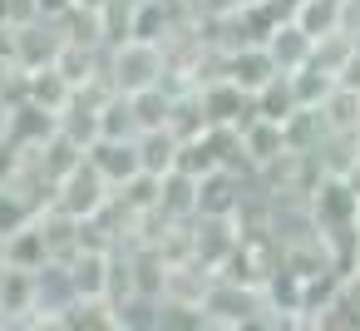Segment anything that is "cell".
Wrapping results in <instances>:
<instances>
[{
	"mask_svg": "<svg viewBox=\"0 0 360 331\" xmlns=\"http://www.w3.org/2000/svg\"><path fill=\"white\" fill-rule=\"evenodd\" d=\"M129 109H134L139 134H143V129H163L168 114H173V85H148V89L129 94Z\"/></svg>",
	"mask_w": 360,
	"mask_h": 331,
	"instance_id": "obj_18",
	"label": "cell"
},
{
	"mask_svg": "<svg viewBox=\"0 0 360 331\" xmlns=\"http://www.w3.org/2000/svg\"><path fill=\"white\" fill-rule=\"evenodd\" d=\"M316 109H321V119H326V134H360V89L335 85Z\"/></svg>",
	"mask_w": 360,
	"mask_h": 331,
	"instance_id": "obj_17",
	"label": "cell"
},
{
	"mask_svg": "<svg viewBox=\"0 0 360 331\" xmlns=\"http://www.w3.org/2000/svg\"><path fill=\"white\" fill-rule=\"evenodd\" d=\"M340 178H345V188H350V193L360 198V154H355V158H350V163L340 168Z\"/></svg>",
	"mask_w": 360,
	"mask_h": 331,
	"instance_id": "obj_27",
	"label": "cell"
},
{
	"mask_svg": "<svg viewBox=\"0 0 360 331\" xmlns=\"http://www.w3.org/2000/svg\"><path fill=\"white\" fill-rule=\"evenodd\" d=\"M202 306V331H252L257 311H262V292L242 287V282H222L212 277L198 296Z\"/></svg>",
	"mask_w": 360,
	"mask_h": 331,
	"instance_id": "obj_2",
	"label": "cell"
},
{
	"mask_svg": "<svg viewBox=\"0 0 360 331\" xmlns=\"http://www.w3.org/2000/svg\"><path fill=\"white\" fill-rule=\"evenodd\" d=\"M25 80H30V89H25V99L30 104H40V109H50V114H60L70 99H75V85L55 70V65H40V70H25Z\"/></svg>",
	"mask_w": 360,
	"mask_h": 331,
	"instance_id": "obj_15",
	"label": "cell"
},
{
	"mask_svg": "<svg viewBox=\"0 0 360 331\" xmlns=\"http://www.w3.org/2000/svg\"><path fill=\"white\" fill-rule=\"evenodd\" d=\"M286 80H291L296 104H306V109H316V104H321V99L335 89V75H330V70H321V65H311V60H306L301 70H291Z\"/></svg>",
	"mask_w": 360,
	"mask_h": 331,
	"instance_id": "obj_22",
	"label": "cell"
},
{
	"mask_svg": "<svg viewBox=\"0 0 360 331\" xmlns=\"http://www.w3.org/2000/svg\"><path fill=\"white\" fill-rule=\"evenodd\" d=\"M335 85H345V89H360V40L350 45V55H345V65H340Z\"/></svg>",
	"mask_w": 360,
	"mask_h": 331,
	"instance_id": "obj_25",
	"label": "cell"
},
{
	"mask_svg": "<svg viewBox=\"0 0 360 331\" xmlns=\"http://www.w3.org/2000/svg\"><path fill=\"white\" fill-rule=\"evenodd\" d=\"M193 89H198V104H202V119L207 124H232L237 129V124L252 119V94L242 85H232L222 70L217 75H202Z\"/></svg>",
	"mask_w": 360,
	"mask_h": 331,
	"instance_id": "obj_4",
	"label": "cell"
},
{
	"mask_svg": "<svg viewBox=\"0 0 360 331\" xmlns=\"http://www.w3.org/2000/svg\"><path fill=\"white\" fill-rule=\"evenodd\" d=\"M134 149H139V168L143 173H153V178H163L168 168H173V154H178V134L163 124V129H143V134H134Z\"/></svg>",
	"mask_w": 360,
	"mask_h": 331,
	"instance_id": "obj_16",
	"label": "cell"
},
{
	"mask_svg": "<svg viewBox=\"0 0 360 331\" xmlns=\"http://www.w3.org/2000/svg\"><path fill=\"white\" fill-rule=\"evenodd\" d=\"M84 158L99 168V178H104L109 188H119V183H129V178L139 173V149H134V139H94V144L84 149Z\"/></svg>",
	"mask_w": 360,
	"mask_h": 331,
	"instance_id": "obj_8",
	"label": "cell"
},
{
	"mask_svg": "<svg viewBox=\"0 0 360 331\" xmlns=\"http://www.w3.org/2000/svg\"><path fill=\"white\" fill-rule=\"evenodd\" d=\"M40 208L30 203V198H20L15 188H6V183H0V237H6V232H15L20 223H30Z\"/></svg>",
	"mask_w": 360,
	"mask_h": 331,
	"instance_id": "obj_24",
	"label": "cell"
},
{
	"mask_svg": "<svg viewBox=\"0 0 360 331\" xmlns=\"http://www.w3.org/2000/svg\"><path fill=\"white\" fill-rule=\"evenodd\" d=\"M139 124H134V109H129V94L109 89L99 99V139H134Z\"/></svg>",
	"mask_w": 360,
	"mask_h": 331,
	"instance_id": "obj_20",
	"label": "cell"
},
{
	"mask_svg": "<svg viewBox=\"0 0 360 331\" xmlns=\"http://www.w3.org/2000/svg\"><path fill=\"white\" fill-rule=\"evenodd\" d=\"M262 50L271 55V65H276L281 75H291V70H301V65L311 60V35H306L291 15H281V20L262 35Z\"/></svg>",
	"mask_w": 360,
	"mask_h": 331,
	"instance_id": "obj_7",
	"label": "cell"
},
{
	"mask_svg": "<svg viewBox=\"0 0 360 331\" xmlns=\"http://www.w3.org/2000/svg\"><path fill=\"white\" fill-rule=\"evenodd\" d=\"M355 203H360V198L345 188V178H340V173H321V178L311 183V193H306V208H311V218H316V227H321V232L350 227Z\"/></svg>",
	"mask_w": 360,
	"mask_h": 331,
	"instance_id": "obj_6",
	"label": "cell"
},
{
	"mask_svg": "<svg viewBox=\"0 0 360 331\" xmlns=\"http://www.w3.org/2000/svg\"><path fill=\"white\" fill-rule=\"evenodd\" d=\"M350 232H355V242H360V203H355V218H350Z\"/></svg>",
	"mask_w": 360,
	"mask_h": 331,
	"instance_id": "obj_28",
	"label": "cell"
},
{
	"mask_svg": "<svg viewBox=\"0 0 360 331\" xmlns=\"http://www.w3.org/2000/svg\"><path fill=\"white\" fill-rule=\"evenodd\" d=\"M321 139H326V119H321V109L296 104V109L281 119V144H286V154H316Z\"/></svg>",
	"mask_w": 360,
	"mask_h": 331,
	"instance_id": "obj_13",
	"label": "cell"
},
{
	"mask_svg": "<svg viewBox=\"0 0 360 331\" xmlns=\"http://www.w3.org/2000/svg\"><path fill=\"white\" fill-rule=\"evenodd\" d=\"M153 213H158L163 223H188V218L198 213V178L168 168V173L158 178V203H153Z\"/></svg>",
	"mask_w": 360,
	"mask_h": 331,
	"instance_id": "obj_11",
	"label": "cell"
},
{
	"mask_svg": "<svg viewBox=\"0 0 360 331\" xmlns=\"http://www.w3.org/2000/svg\"><path fill=\"white\" fill-rule=\"evenodd\" d=\"M237 149L252 158V168H266L271 158L286 154V144H281V124H276V119H262V114L252 109V119L237 124Z\"/></svg>",
	"mask_w": 360,
	"mask_h": 331,
	"instance_id": "obj_10",
	"label": "cell"
},
{
	"mask_svg": "<svg viewBox=\"0 0 360 331\" xmlns=\"http://www.w3.org/2000/svg\"><path fill=\"white\" fill-rule=\"evenodd\" d=\"M168 80V50L163 40H119V45H104V85L119 89V94H139L148 85H163Z\"/></svg>",
	"mask_w": 360,
	"mask_h": 331,
	"instance_id": "obj_1",
	"label": "cell"
},
{
	"mask_svg": "<svg viewBox=\"0 0 360 331\" xmlns=\"http://www.w3.org/2000/svg\"><path fill=\"white\" fill-rule=\"evenodd\" d=\"M55 134V114L50 109H40V104H30V99H20L15 109H6V139L15 144V149H35L40 139H50Z\"/></svg>",
	"mask_w": 360,
	"mask_h": 331,
	"instance_id": "obj_12",
	"label": "cell"
},
{
	"mask_svg": "<svg viewBox=\"0 0 360 331\" xmlns=\"http://www.w3.org/2000/svg\"><path fill=\"white\" fill-rule=\"evenodd\" d=\"M70 6H75V0H35V15H40V20H60Z\"/></svg>",
	"mask_w": 360,
	"mask_h": 331,
	"instance_id": "obj_26",
	"label": "cell"
},
{
	"mask_svg": "<svg viewBox=\"0 0 360 331\" xmlns=\"http://www.w3.org/2000/svg\"><path fill=\"white\" fill-rule=\"evenodd\" d=\"M291 20L316 40L326 30H340V0H296L291 6Z\"/></svg>",
	"mask_w": 360,
	"mask_h": 331,
	"instance_id": "obj_21",
	"label": "cell"
},
{
	"mask_svg": "<svg viewBox=\"0 0 360 331\" xmlns=\"http://www.w3.org/2000/svg\"><path fill=\"white\" fill-rule=\"evenodd\" d=\"M217 70H222L232 85H242L247 94H257V89L276 75V65H271V55L262 50V40H257V45H242V50H227V55L217 60Z\"/></svg>",
	"mask_w": 360,
	"mask_h": 331,
	"instance_id": "obj_9",
	"label": "cell"
},
{
	"mask_svg": "<svg viewBox=\"0 0 360 331\" xmlns=\"http://www.w3.org/2000/svg\"><path fill=\"white\" fill-rule=\"evenodd\" d=\"M0 267H25V272H35L40 262H50L45 257V237H40V227H35V218L30 223H20L15 232H6L0 237Z\"/></svg>",
	"mask_w": 360,
	"mask_h": 331,
	"instance_id": "obj_14",
	"label": "cell"
},
{
	"mask_svg": "<svg viewBox=\"0 0 360 331\" xmlns=\"http://www.w3.org/2000/svg\"><path fill=\"white\" fill-rule=\"evenodd\" d=\"M109 193H114V188L99 178V168H94L89 158H79L75 168H65V173L50 183V203H45V208H55V213L84 223V218H94V213L109 203Z\"/></svg>",
	"mask_w": 360,
	"mask_h": 331,
	"instance_id": "obj_3",
	"label": "cell"
},
{
	"mask_svg": "<svg viewBox=\"0 0 360 331\" xmlns=\"http://www.w3.org/2000/svg\"><path fill=\"white\" fill-rule=\"evenodd\" d=\"M60 45H65L60 20H40V15H35V20H25V25H11V60H15L20 70L55 65Z\"/></svg>",
	"mask_w": 360,
	"mask_h": 331,
	"instance_id": "obj_5",
	"label": "cell"
},
{
	"mask_svg": "<svg viewBox=\"0 0 360 331\" xmlns=\"http://www.w3.org/2000/svg\"><path fill=\"white\" fill-rule=\"evenodd\" d=\"M252 109H257L262 119H276V124H281V119H286V114L296 109V94H291V80H286V75L276 70V75H271V80H266V85H262L257 94H252Z\"/></svg>",
	"mask_w": 360,
	"mask_h": 331,
	"instance_id": "obj_23",
	"label": "cell"
},
{
	"mask_svg": "<svg viewBox=\"0 0 360 331\" xmlns=\"http://www.w3.org/2000/svg\"><path fill=\"white\" fill-rule=\"evenodd\" d=\"M158 306H163V296L129 292V296L114 301V326L119 331H158Z\"/></svg>",
	"mask_w": 360,
	"mask_h": 331,
	"instance_id": "obj_19",
	"label": "cell"
},
{
	"mask_svg": "<svg viewBox=\"0 0 360 331\" xmlns=\"http://www.w3.org/2000/svg\"><path fill=\"white\" fill-rule=\"evenodd\" d=\"M6 70H11V60H6V55H0V80H6Z\"/></svg>",
	"mask_w": 360,
	"mask_h": 331,
	"instance_id": "obj_29",
	"label": "cell"
}]
</instances>
